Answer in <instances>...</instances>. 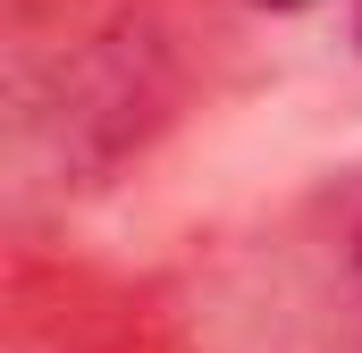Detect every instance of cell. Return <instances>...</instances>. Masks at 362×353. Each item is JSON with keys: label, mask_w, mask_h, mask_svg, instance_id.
<instances>
[{"label": "cell", "mask_w": 362, "mask_h": 353, "mask_svg": "<svg viewBox=\"0 0 362 353\" xmlns=\"http://www.w3.org/2000/svg\"><path fill=\"white\" fill-rule=\"evenodd\" d=\"M354 286H362V227H354Z\"/></svg>", "instance_id": "7a4b0ae2"}, {"label": "cell", "mask_w": 362, "mask_h": 353, "mask_svg": "<svg viewBox=\"0 0 362 353\" xmlns=\"http://www.w3.org/2000/svg\"><path fill=\"white\" fill-rule=\"evenodd\" d=\"M354 51H362V0H354Z\"/></svg>", "instance_id": "3957f363"}, {"label": "cell", "mask_w": 362, "mask_h": 353, "mask_svg": "<svg viewBox=\"0 0 362 353\" xmlns=\"http://www.w3.org/2000/svg\"><path fill=\"white\" fill-rule=\"evenodd\" d=\"M253 8H312V0H253Z\"/></svg>", "instance_id": "6da1fadb"}]
</instances>
